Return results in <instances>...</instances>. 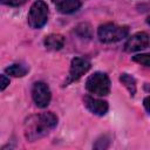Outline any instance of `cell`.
Listing matches in <instances>:
<instances>
[{"label":"cell","instance_id":"8992f818","mask_svg":"<svg viewBox=\"0 0 150 150\" xmlns=\"http://www.w3.org/2000/svg\"><path fill=\"white\" fill-rule=\"evenodd\" d=\"M90 69V62L84 57H74L70 62L69 76L67 83L77 81L82 75H84Z\"/></svg>","mask_w":150,"mask_h":150},{"label":"cell","instance_id":"7c38bea8","mask_svg":"<svg viewBox=\"0 0 150 150\" xmlns=\"http://www.w3.org/2000/svg\"><path fill=\"white\" fill-rule=\"evenodd\" d=\"M120 81H121L122 84H124V87L129 90L130 95L134 96L135 93H136V81H135V79H134L131 75L123 73V74H121V76H120Z\"/></svg>","mask_w":150,"mask_h":150},{"label":"cell","instance_id":"ba28073f","mask_svg":"<svg viewBox=\"0 0 150 150\" xmlns=\"http://www.w3.org/2000/svg\"><path fill=\"white\" fill-rule=\"evenodd\" d=\"M83 102H84V105L87 107L88 110H90L93 114L98 115V116L105 115L108 111V108H109V105L105 101L98 100V98H95L91 96H84Z\"/></svg>","mask_w":150,"mask_h":150},{"label":"cell","instance_id":"2e32d148","mask_svg":"<svg viewBox=\"0 0 150 150\" xmlns=\"http://www.w3.org/2000/svg\"><path fill=\"white\" fill-rule=\"evenodd\" d=\"M143 105H144L145 110L150 114V96H146V97L143 100Z\"/></svg>","mask_w":150,"mask_h":150},{"label":"cell","instance_id":"4fadbf2b","mask_svg":"<svg viewBox=\"0 0 150 150\" xmlns=\"http://www.w3.org/2000/svg\"><path fill=\"white\" fill-rule=\"evenodd\" d=\"M132 60L142 66L150 67V53L149 54H137V55L132 56Z\"/></svg>","mask_w":150,"mask_h":150},{"label":"cell","instance_id":"5b68a950","mask_svg":"<svg viewBox=\"0 0 150 150\" xmlns=\"http://www.w3.org/2000/svg\"><path fill=\"white\" fill-rule=\"evenodd\" d=\"M32 97L39 108H46L52 98L49 87L45 82H35L32 88Z\"/></svg>","mask_w":150,"mask_h":150},{"label":"cell","instance_id":"9c48e42d","mask_svg":"<svg viewBox=\"0 0 150 150\" xmlns=\"http://www.w3.org/2000/svg\"><path fill=\"white\" fill-rule=\"evenodd\" d=\"M52 2L56 6L57 11L63 14L74 13L81 7L80 0H52Z\"/></svg>","mask_w":150,"mask_h":150},{"label":"cell","instance_id":"277c9868","mask_svg":"<svg viewBox=\"0 0 150 150\" xmlns=\"http://www.w3.org/2000/svg\"><path fill=\"white\" fill-rule=\"evenodd\" d=\"M48 20V6L42 0H36L30 6L28 12V25L32 28L39 29L46 25Z\"/></svg>","mask_w":150,"mask_h":150},{"label":"cell","instance_id":"8fae6325","mask_svg":"<svg viewBox=\"0 0 150 150\" xmlns=\"http://www.w3.org/2000/svg\"><path fill=\"white\" fill-rule=\"evenodd\" d=\"M5 71L11 75V76H14V77H22L27 74L28 71V68L21 63H14V64H11L9 67H7L5 69Z\"/></svg>","mask_w":150,"mask_h":150},{"label":"cell","instance_id":"30bf717a","mask_svg":"<svg viewBox=\"0 0 150 150\" xmlns=\"http://www.w3.org/2000/svg\"><path fill=\"white\" fill-rule=\"evenodd\" d=\"M43 43L49 50H59L64 45V38L61 34H49L45 38Z\"/></svg>","mask_w":150,"mask_h":150},{"label":"cell","instance_id":"7a4b0ae2","mask_svg":"<svg viewBox=\"0 0 150 150\" xmlns=\"http://www.w3.org/2000/svg\"><path fill=\"white\" fill-rule=\"evenodd\" d=\"M129 34V28L127 26H118L116 23H104L101 25L97 29V36L100 41L104 43H111L117 42L124 38H127Z\"/></svg>","mask_w":150,"mask_h":150},{"label":"cell","instance_id":"52a82bcc","mask_svg":"<svg viewBox=\"0 0 150 150\" xmlns=\"http://www.w3.org/2000/svg\"><path fill=\"white\" fill-rule=\"evenodd\" d=\"M150 43V38L145 32H137L134 35H131L128 41L125 42L124 49L128 53L132 52H138L144 48H146Z\"/></svg>","mask_w":150,"mask_h":150},{"label":"cell","instance_id":"e0dca14e","mask_svg":"<svg viewBox=\"0 0 150 150\" xmlns=\"http://www.w3.org/2000/svg\"><path fill=\"white\" fill-rule=\"evenodd\" d=\"M146 23H148V25H150V16H148V18H146Z\"/></svg>","mask_w":150,"mask_h":150},{"label":"cell","instance_id":"5bb4252c","mask_svg":"<svg viewBox=\"0 0 150 150\" xmlns=\"http://www.w3.org/2000/svg\"><path fill=\"white\" fill-rule=\"evenodd\" d=\"M1 2L4 5H7V6H12V7H18V6H21L26 2V0H1Z\"/></svg>","mask_w":150,"mask_h":150},{"label":"cell","instance_id":"3957f363","mask_svg":"<svg viewBox=\"0 0 150 150\" xmlns=\"http://www.w3.org/2000/svg\"><path fill=\"white\" fill-rule=\"evenodd\" d=\"M86 89L94 95L105 96L110 91V80L107 74L96 71L86 81Z\"/></svg>","mask_w":150,"mask_h":150},{"label":"cell","instance_id":"6da1fadb","mask_svg":"<svg viewBox=\"0 0 150 150\" xmlns=\"http://www.w3.org/2000/svg\"><path fill=\"white\" fill-rule=\"evenodd\" d=\"M57 124V117L53 112H42L28 117L25 122V136L28 141H36L47 135Z\"/></svg>","mask_w":150,"mask_h":150},{"label":"cell","instance_id":"9a60e30c","mask_svg":"<svg viewBox=\"0 0 150 150\" xmlns=\"http://www.w3.org/2000/svg\"><path fill=\"white\" fill-rule=\"evenodd\" d=\"M0 79H1V90H5L6 87L9 84V79L6 75H4V74L0 76Z\"/></svg>","mask_w":150,"mask_h":150}]
</instances>
